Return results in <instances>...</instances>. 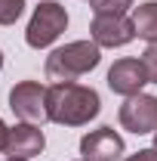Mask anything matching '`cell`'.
I'll return each mask as SVG.
<instances>
[{
    "mask_svg": "<svg viewBox=\"0 0 157 161\" xmlns=\"http://www.w3.org/2000/svg\"><path fill=\"white\" fill-rule=\"evenodd\" d=\"M49 121L65 124V127H80L89 118L99 115V93L93 87H83L74 80H65V84H53L49 87Z\"/></svg>",
    "mask_w": 157,
    "mask_h": 161,
    "instance_id": "1",
    "label": "cell"
},
{
    "mask_svg": "<svg viewBox=\"0 0 157 161\" xmlns=\"http://www.w3.org/2000/svg\"><path fill=\"white\" fill-rule=\"evenodd\" d=\"M102 59L96 40H74V43H65L59 50L49 53L46 59V78L53 84H65V80H74L86 71H93Z\"/></svg>",
    "mask_w": 157,
    "mask_h": 161,
    "instance_id": "2",
    "label": "cell"
},
{
    "mask_svg": "<svg viewBox=\"0 0 157 161\" xmlns=\"http://www.w3.org/2000/svg\"><path fill=\"white\" fill-rule=\"evenodd\" d=\"M65 28H68V13H65V6L46 0V3H40L37 9H34V16L28 22V31H25V40H28V47L43 50V47H49L53 40L59 37Z\"/></svg>",
    "mask_w": 157,
    "mask_h": 161,
    "instance_id": "3",
    "label": "cell"
},
{
    "mask_svg": "<svg viewBox=\"0 0 157 161\" xmlns=\"http://www.w3.org/2000/svg\"><path fill=\"white\" fill-rule=\"evenodd\" d=\"M46 96H49V87H43L37 80H22L9 90V108L25 124H43V121H49Z\"/></svg>",
    "mask_w": 157,
    "mask_h": 161,
    "instance_id": "4",
    "label": "cell"
},
{
    "mask_svg": "<svg viewBox=\"0 0 157 161\" xmlns=\"http://www.w3.org/2000/svg\"><path fill=\"white\" fill-rule=\"evenodd\" d=\"M120 127L129 133H154L157 130V96L136 93L120 105Z\"/></svg>",
    "mask_w": 157,
    "mask_h": 161,
    "instance_id": "5",
    "label": "cell"
},
{
    "mask_svg": "<svg viewBox=\"0 0 157 161\" xmlns=\"http://www.w3.org/2000/svg\"><path fill=\"white\" fill-rule=\"evenodd\" d=\"M80 155L86 161H117L123 155V136L114 127H99L80 140Z\"/></svg>",
    "mask_w": 157,
    "mask_h": 161,
    "instance_id": "6",
    "label": "cell"
},
{
    "mask_svg": "<svg viewBox=\"0 0 157 161\" xmlns=\"http://www.w3.org/2000/svg\"><path fill=\"white\" fill-rule=\"evenodd\" d=\"M145 84H151V80H148L142 59H117L108 71V87L120 96H136V93H142Z\"/></svg>",
    "mask_w": 157,
    "mask_h": 161,
    "instance_id": "7",
    "label": "cell"
},
{
    "mask_svg": "<svg viewBox=\"0 0 157 161\" xmlns=\"http://www.w3.org/2000/svg\"><path fill=\"white\" fill-rule=\"evenodd\" d=\"M89 31L99 47H123L136 37V25L126 16H93Z\"/></svg>",
    "mask_w": 157,
    "mask_h": 161,
    "instance_id": "8",
    "label": "cell"
},
{
    "mask_svg": "<svg viewBox=\"0 0 157 161\" xmlns=\"http://www.w3.org/2000/svg\"><path fill=\"white\" fill-rule=\"evenodd\" d=\"M43 130H40L37 124H16V127H9V146H6V152L13 155V158H31V155H40L43 152Z\"/></svg>",
    "mask_w": 157,
    "mask_h": 161,
    "instance_id": "9",
    "label": "cell"
},
{
    "mask_svg": "<svg viewBox=\"0 0 157 161\" xmlns=\"http://www.w3.org/2000/svg\"><path fill=\"white\" fill-rule=\"evenodd\" d=\"M133 25H136V34L148 43H157V0H148L136 6L133 13Z\"/></svg>",
    "mask_w": 157,
    "mask_h": 161,
    "instance_id": "10",
    "label": "cell"
},
{
    "mask_svg": "<svg viewBox=\"0 0 157 161\" xmlns=\"http://www.w3.org/2000/svg\"><path fill=\"white\" fill-rule=\"evenodd\" d=\"M129 6H133V0H93L96 16H123Z\"/></svg>",
    "mask_w": 157,
    "mask_h": 161,
    "instance_id": "11",
    "label": "cell"
},
{
    "mask_svg": "<svg viewBox=\"0 0 157 161\" xmlns=\"http://www.w3.org/2000/svg\"><path fill=\"white\" fill-rule=\"evenodd\" d=\"M25 9V0H0V25H13Z\"/></svg>",
    "mask_w": 157,
    "mask_h": 161,
    "instance_id": "12",
    "label": "cell"
},
{
    "mask_svg": "<svg viewBox=\"0 0 157 161\" xmlns=\"http://www.w3.org/2000/svg\"><path fill=\"white\" fill-rule=\"evenodd\" d=\"M142 65L148 71V80L157 84V43H148V50L142 53Z\"/></svg>",
    "mask_w": 157,
    "mask_h": 161,
    "instance_id": "13",
    "label": "cell"
},
{
    "mask_svg": "<svg viewBox=\"0 0 157 161\" xmlns=\"http://www.w3.org/2000/svg\"><path fill=\"white\" fill-rule=\"evenodd\" d=\"M126 161H157V149H142L136 155H129Z\"/></svg>",
    "mask_w": 157,
    "mask_h": 161,
    "instance_id": "14",
    "label": "cell"
},
{
    "mask_svg": "<svg viewBox=\"0 0 157 161\" xmlns=\"http://www.w3.org/2000/svg\"><path fill=\"white\" fill-rule=\"evenodd\" d=\"M6 146H9V127L0 121V152H6Z\"/></svg>",
    "mask_w": 157,
    "mask_h": 161,
    "instance_id": "15",
    "label": "cell"
},
{
    "mask_svg": "<svg viewBox=\"0 0 157 161\" xmlns=\"http://www.w3.org/2000/svg\"><path fill=\"white\" fill-rule=\"evenodd\" d=\"M6 161H28V158H6Z\"/></svg>",
    "mask_w": 157,
    "mask_h": 161,
    "instance_id": "16",
    "label": "cell"
},
{
    "mask_svg": "<svg viewBox=\"0 0 157 161\" xmlns=\"http://www.w3.org/2000/svg\"><path fill=\"white\" fill-rule=\"evenodd\" d=\"M154 149H157V130H154Z\"/></svg>",
    "mask_w": 157,
    "mask_h": 161,
    "instance_id": "17",
    "label": "cell"
},
{
    "mask_svg": "<svg viewBox=\"0 0 157 161\" xmlns=\"http://www.w3.org/2000/svg\"><path fill=\"white\" fill-rule=\"evenodd\" d=\"M0 68H3V53H0Z\"/></svg>",
    "mask_w": 157,
    "mask_h": 161,
    "instance_id": "18",
    "label": "cell"
},
{
    "mask_svg": "<svg viewBox=\"0 0 157 161\" xmlns=\"http://www.w3.org/2000/svg\"><path fill=\"white\" fill-rule=\"evenodd\" d=\"M80 161H86V158H80Z\"/></svg>",
    "mask_w": 157,
    "mask_h": 161,
    "instance_id": "19",
    "label": "cell"
},
{
    "mask_svg": "<svg viewBox=\"0 0 157 161\" xmlns=\"http://www.w3.org/2000/svg\"><path fill=\"white\" fill-rule=\"evenodd\" d=\"M89 3H93V0H89Z\"/></svg>",
    "mask_w": 157,
    "mask_h": 161,
    "instance_id": "20",
    "label": "cell"
}]
</instances>
